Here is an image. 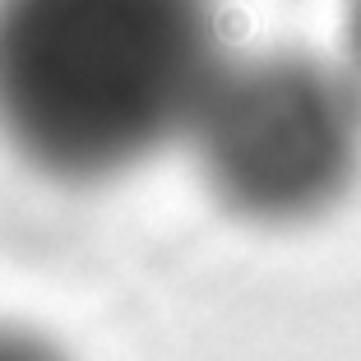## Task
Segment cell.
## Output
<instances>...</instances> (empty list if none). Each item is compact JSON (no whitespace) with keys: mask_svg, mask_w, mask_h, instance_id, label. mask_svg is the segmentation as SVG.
<instances>
[{"mask_svg":"<svg viewBox=\"0 0 361 361\" xmlns=\"http://www.w3.org/2000/svg\"><path fill=\"white\" fill-rule=\"evenodd\" d=\"M0 361H65V357L47 338H37V334L0 329Z\"/></svg>","mask_w":361,"mask_h":361,"instance_id":"obj_3","label":"cell"},{"mask_svg":"<svg viewBox=\"0 0 361 361\" xmlns=\"http://www.w3.org/2000/svg\"><path fill=\"white\" fill-rule=\"evenodd\" d=\"M185 139L236 218L306 223L361 171V79L306 51L227 61Z\"/></svg>","mask_w":361,"mask_h":361,"instance_id":"obj_2","label":"cell"},{"mask_svg":"<svg viewBox=\"0 0 361 361\" xmlns=\"http://www.w3.org/2000/svg\"><path fill=\"white\" fill-rule=\"evenodd\" d=\"M348 37H352V75L361 79V0L348 5Z\"/></svg>","mask_w":361,"mask_h":361,"instance_id":"obj_4","label":"cell"},{"mask_svg":"<svg viewBox=\"0 0 361 361\" xmlns=\"http://www.w3.org/2000/svg\"><path fill=\"white\" fill-rule=\"evenodd\" d=\"M223 65L218 0H0V139L65 185L126 176Z\"/></svg>","mask_w":361,"mask_h":361,"instance_id":"obj_1","label":"cell"}]
</instances>
